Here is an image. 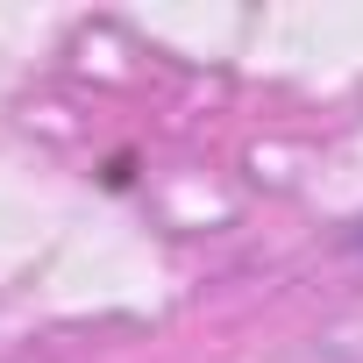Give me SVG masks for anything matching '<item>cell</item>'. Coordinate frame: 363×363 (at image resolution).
Instances as JSON below:
<instances>
[{
    "label": "cell",
    "instance_id": "obj_1",
    "mask_svg": "<svg viewBox=\"0 0 363 363\" xmlns=\"http://www.w3.org/2000/svg\"><path fill=\"white\" fill-rule=\"evenodd\" d=\"M349 242H356V250H363V228H356V235H349Z\"/></svg>",
    "mask_w": 363,
    "mask_h": 363
}]
</instances>
